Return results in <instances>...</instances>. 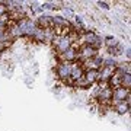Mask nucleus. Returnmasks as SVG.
<instances>
[{
  "instance_id": "obj_20",
  "label": "nucleus",
  "mask_w": 131,
  "mask_h": 131,
  "mask_svg": "<svg viewBox=\"0 0 131 131\" xmlns=\"http://www.w3.org/2000/svg\"><path fill=\"white\" fill-rule=\"evenodd\" d=\"M98 6L99 7H102V9H105V10L109 9V5H108L106 2H98Z\"/></svg>"
},
{
  "instance_id": "obj_9",
  "label": "nucleus",
  "mask_w": 131,
  "mask_h": 131,
  "mask_svg": "<svg viewBox=\"0 0 131 131\" xmlns=\"http://www.w3.org/2000/svg\"><path fill=\"white\" fill-rule=\"evenodd\" d=\"M114 108H115V111H117L119 115H124V114H128V112H130V103L125 102V101L115 103V105H114Z\"/></svg>"
},
{
  "instance_id": "obj_7",
  "label": "nucleus",
  "mask_w": 131,
  "mask_h": 131,
  "mask_svg": "<svg viewBox=\"0 0 131 131\" xmlns=\"http://www.w3.org/2000/svg\"><path fill=\"white\" fill-rule=\"evenodd\" d=\"M99 35L98 34H95L93 31H84L83 35H82V42L86 44V45H93V42L96 41V38Z\"/></svg>"
},
{
  "instance_id": "obj_14",
  "label": "nucleus",
  "mask_w": 131,
  "mask_h": 131,
  "mask_svg": "<svg viewBox=\"0 0 131 131\" xmlns=\"http://www.w3.org/2000/svg\"><path fill=\"white\" fill-rule=\"evenodd\" d=\"M103 44H105V47H106V48H112V47H115V45H118L119 42H118L117 38L106 37V38H105V41H103Z\"/></svg>"
},
{
  "instance_id": "obj_6",
  "label": "nucleus",
  "mask_w": 131,
  "mask_h": 131,
  "mask_svg": "<svg viewBox=\"0 0 131 131\" xmlns=\"http://www.w3.org/2000/svg\"><path fill=\"white\" fill-rule=\"evenodd\" d=\"M37 26L41 29H52V16L48 15H41L37 20Z\"/></svg>"
},
{
  "instance_id": "obj_5",
  "label": "nucleus",
  "mask_w": 131,
  "mask_h": 131,
  "mask_svg": "<svg viewBox=\"0 0 131 131\" xmlns=\"http://www.w3.org/2000/svg\"><path fill=\"white\" fill-rule=\"evenodd\" d=\"M84 74V69L82 67V63L80 61H74V63H71V71H70V77L73 80H79L80 77H83Z\"/></svg>"
},
{
  "instance_id": "obj_1",
  "label": "nucleus",
  "mask_w": 131,
  "mask_h": 131,
  "mask_svg": "<svg viewBox=\"0 0 131 131\" xmlns=\"http://www.w3.org/2000/svg\"><path fill=\"white\" fill-rule=\"evenodd\" d=\"M51 44L54 45V48H56V51L58 52V54H63L64 51H67V50L71 47V42H70V39H69V37H67V35H66V37L56 35Z\"/></svg>"
},
{
  "instance_id": "obj_11",
  "label": "nucleus",
  "mask_w": 131,
  "mask_h": 131,
  "mask_svg": "<svg viewBox=\"0 0 131 131\" xmlns=\"http://www.w3.org/2000/svg\"><path fill=\"white\" fill-rule=\"evenodd\" d=\"M106 83H108V86H109L111 89H115V88H118V86H121V77L114 73V74L109 77V80H108Z\"/></svg>"
},
{
  "instance_id": "obj_17",
  "label": "nucleus",
  "mask_w": 131,
  "mask_h": 131,
  "mask_svg": "<svg viewBox=\"0 0 131 131\" xmlns=\"http://www.w3.org/2000/svg\"><path fill=\"white\" fill-rule=\"evenodd\" d=\"M102 44H103V39H102V38H101V37H98V38H96V41L93 42V45H92V47H93L95 50L98 51L99 48L102 47Z\"/></svg>"
},
{
  "instance_id": "obj_12",
  "label": "nucleus",
  "mask_w": 131,
  "mask_h": 131,
  "mask_svg": "<svg viewBox=\"0 0 131 131\" xmlns=\"http://www.w3.org/2000/svg\"><path fill=\"white\" fill-rule=\"evenodd\" d=\"M73 88H77V89H89V88H92V84L84 79V77H80L79 80L74 82V86Z\"/></svg>"
},
{
  "instance_id": "obj_15",
  "label": "nucleus",
  "mask_w": 131,
  "mask_h": 131,
  "mask_svg": "<svg viewBox=\"0 0 131 131\" xmlns=\"http://www.w3.org/2000/svg\"><path fill=\"white\" fill-rule=\"evenodd\" d=\"M102 66H105V67H112V69H117L118 63H117V60H115V58L109 57V58H103V64H102Z\"/></svg>"
},
{
  "instance_id": "obj_3",
  "label": "nucleus",
  "mask_w": 131,
  "mask_h": 131,
  "mask_svg": "<svg viewBox=\"0 0 131 131\" xmlns=\"http://www.w3.org/2000/svg\"><path fill=\"white\" fill-rule=\"evenodd\" d=\"M77 50H79V45H71L67 51H64L63 54H58V57L61 61L74 63V61H77Z\"/></svg>"
},
{
  "instance_id": "obj_2",
  "label": "nucleus",
  "mask_w": 131,
  "mask_h": 131,
  "mask_svg": "<svg viewBox=\"0 0 131 131\" xmlns=\"http://www.w3.org/2000/svg\"><path fill=\"white\" fill-rule=\"evenodd\" d=\"M103 64V58L99 54H96L95 57L89 58V60H84L82 63V67H83L84 70H99Z\"/></svg>"
},
{
  "instance_id": "obj_8",
  "label": "nucleus",
  "mask_w": 131,
  "mask_h": 131,
  "mask_svg": "<svg viewBox=\"0 0 131 131\" xmlns=\"http://www.w3.org/2000/svg\"><path fill=\"white\" fill-rule=\"evenodd\" d=\"M83 77L88 80L90 84H95V83L99 82V71L98 70H84Z\"/></svg>"
},
{
  "instance_id": "obj_19",
  "label": "nucleus",
  "mask_w": 131,
  "mask_h": 131,
  "mask_svg": "<svg viewBox=\"0 0 131 131\" xmlns=\"http://www.w3.org/2000/svg\"><path fill=\"white\" fill-rule=\"evenodd\" d=\"M63 83H64L66 86H70V88H73V86H74V80L71 79V77H67V79L63 80Z\"/></svg>"
},
{
  "instance_id": "obj_16",
  "label": "nucleus",
  "mask_w": 131,
  "mask_h": 131,
  "mask_svg": "<svg viewBox=\"0 0 131 131\" xmlns=\"http://www.w3.org/2000/svg\"><path fill=\"white\" fill-rule=\"evenodd\" d=\"M41 9H48V10H56V9H61V6H56V3H44V5L41 6Z\"/></svg>"
},
{
  "instance_id": "obj_13",
  "label": "nucleus",
  "mask_w": 131,
  "mask_h": 131,
  "mask_svg": "<svg viewBox=\"0 0 131 131\" xmlns=\"http://www.w3.org/2000/svg\"><path fill=\"white\" fill-rule=\"evenodd\" d=\"M121 88H125V89L130 90V88H131V74L130 73H124V76L121 77Z\"/></svg>"
},
{
  "instance_id": "obj_4",
  "label": "nucleus",
  "mask_w": 131,
  "mask_h": 131,
  "mask_svg": "<svg viewBox=\"0 0 131 131\" xmlns=\"http://www.w3.org/2000/svg\"><path fill=\"white\" fill-rule=\"evenodd\" d=\"M70 71H71V63H66V61H60L56 69L57 77L60 80H64L67 77H70Z\"/></svg>"
},
{
  "instance_id": "obj_18",
  "label": "nucleus",
  "mask_w": 131,
  "mask_h": 131,
  "mask_svg": "<svg viewBox=\"0 0 131 131\" xmlns=\"http://www.w3.org/2000/svg\"><path fill=\"white\" fill-rule=\"evenodd\" d=\"M7 13V6H6V2H0V16L2 15Z\"/></svg>"
},
{
  "instance_id": "obj_10",
  "label": "nucleus",
  "mask_w": 131,
  "mask_h": 131,
  "mask_svg": "<svg viewBox=\"0 0 131 131\" xmlns=\"http://www.w3.org/2000/svg\"><path fill=\"white\" fill-rule=\"evenodd\" d=\"M106 50H108V54L112 57V58L121 56L122 52H124V47H122L121 44H118V45H115V47H112V48H106Z\"/></svg>"
}]
</instances>
